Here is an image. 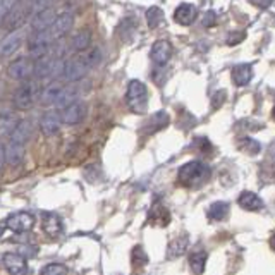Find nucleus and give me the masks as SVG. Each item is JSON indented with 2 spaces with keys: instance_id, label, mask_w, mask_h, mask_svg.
I'll return each mask as SVG.
<instances>
[{
  "instance_id": "nucleus-1",
  "label": "nucleus",
  "mask_w": 275,
  "mask_h": 275,
  "mask_svg": "<svg viewBox=\"0 0 275 275\" xmlns=\"http://www.w3.org/2000/svg\"><path fill=\"white\" fill-rule=\"evenodd\" d=\"M100 60H102V50L98 46L77 52L64 62V69H62L60 77L64 79V83H77L93 67H96L100 64Z\"/></svg>"
},
{
  "instance_id": "nucleus-2",
  "label": "nucleus",
  "mask_w": 275,
  "mask_h": 275,
  "mask_svg": "<svg viewBox=\"0 0 275 275\" xmlns=\"http://www.w3.org/2000/svg\"><path fill=\"white\" fill-rule=\"evenodd\" d=\"M212 170L207 164L200 160H193L184 164L177 172V179L186 188H200L210 179Z\"/></svg>"
},
{
  "instance_id": "nucleus-3",
  "label": "nucleus",
  "mask_w": 275,
  "mask_h": 275,
  "mask_svg": "<svg viewBox=\"0 0 275 275\" xmlns=\"http://www.w3.org/2000/svg\"><path fill=\"white\" fill-rule=\"evenodd\" d=\"M76 88L67 86L65 83H52L41 90L40 100L43 103H55L59 108L69 105L76 100Z\"/></svg>"
},
{
  "instance_id": "nucleus-4",
  "label": "nucleus",
  "mask_w": 275,
  "mask_h": 275,
  "mask_svg": "<svg viewBox=\"0 0 275 275\" xmlns=\"http://www.w3.org/2000/svg\"><path fill=\"white\" fill-rule=\"evenodd\" d=\"M41 95V88L36 81L28 79L22 81V84L19 88H15L12 93V105L19 110H28L36 103V100Z\"/></svg>"
},
{
  "instance_id": "nucleus-5",
  "label": "nucleus",
  "mask_w": 275,
  "mask_h": 275,
  "mask_svg": "<svg viewBox=\"0 0 275 275\" xmlns=\"http://www.w3.org/2000/svg\"><path fill=\"white\" fill-rule=\"evenodd\" d=\"M31 15H33L31 14V0H15L0 26L7 31L21 29L22 24L31 19Z\"/></svg>"
},
{
  "instance_id": "nucleus-6",
  "label": "nucleus",
  "mask_w": 275,
  "mask_h": 275,
  "mask_svg": "<svg viewBox=\"0 0 275 275\" xmlns=\"http://www.w3.org/2000/svg\"><path fill=\"white\" fill-rule=\"evenodd\" d=\"M148 88L145 86V83H141L139 79H133L127 84L126 102L131 112L145 114L146 108H148Z\"/></svg>"
},
{
  "instance_id": "nucleus-7",
  "label": "nucleus",
  "mask_w": 275,
  "mask_h": 275,
  "mask_svg": "<svg viewBox=\"0 0 275 275\" xmlns=\"http://www.w3.org/2000/svg\"><path fill=\"white\" fill-rule=\"evenodd\" d=\"M64 57H59L50 50L46 55H41L34 60V76L33 77H60L64 69Z\"/></svg>"
},
{
  "instance_id": "nucleus-8",
  "label": "nucleus",
  "mask_w": 275,
  "mask_h": 275,
  "mask_svg": "<svg viewBox=\"0 0 275 275\" xmlns=\"http://www.w3.org/2000/svg\"><path fill=\"white\" fill-rule=\"evenodd\" d=\"M53 45H55V41H53V38L50 36V33L46 29L36 31L28 38V50L33 57L46 55L53 48Z\"/></svg>"
},
{
  "instance_id": "nucleus-9",
  "label": "nucleus",
  "mask_w": 275,
  "mask_h": 275,
  "mask_svg": "<svg viewBox=\"0 0 275 275\" xmlns=\"http://www.w3.org/2000/svg\"><path fill=\"white\" fill-rule=\"evenodd\" d=\"M72 28H74V15L71 12H60V14H57V17L53 19L52 26H50L46 31H48L50 36L53 38V41L59 43L60 40H64V38L71 33Z\"/></svg>"
},
{
  "instance_id": "nucleus-10",
  "label": "nucleus",
  "mask_w": 275,
  "mask_h": 275,
  "mask_svg": "<svg viewBox=\"0 0 275 275\" xmlns=\"http://www.w3.org/2000/svg\"><path fill=\"white\" fill-rule=\"evenodd\" d=\"M60 121L62 124H67V126H76V124L83 122L84 117H86V105L79 100H74L69 105L62 107L60 112Z\"/></svg>"
},
{
  "instance_id": "nucleus-11",
  "label": "nucleus",
  "mask_w": 275,
  "mask_h": 275,
  "mask_svg": "<svg viewBox=\"0 0 275 275\" xmlns=\"http://www.w3.org/2000/svg\"><path fill=\"white\" fill-rule=\"evenodd\" d=\"M7 74L14 81H28L34 76V62H31L26 57L15 59L7 67Z\"/></svg>"
},
{
  "instance_id": "nucleus-12",
  "label": "nucleus",
  "mask_w": 275,
  "mask_h": 275,
  "mask_svg": "<svg viewBox=\"0 0 275 275\" xmlns=\"http://www.w3.org/2000/svg\"><path fill=\"white\" fill-rule=\"evenodd\" d=\"M24 38H26V33L22 29L9 31V33L0 40V59H5V57L14 55V53L21 48Z\"/></svg>"
},
{
  "instance_id": "nucleus-13",
  "label": "nucleus",
  "mask_w": 275,
  "mask_h": 275,
  "mask_svg": "<svg viewBox=\"0 0 275 275\" xmlns=\"http://www.w3.org/2000/svg\"><path fill=\"white\" fill-rule=\"evenodd\" d=\"M57 9L53 5L46 7V9L40 10V12H36L31 17V31L33 33H36V31H45L48 29L50 26H52L53 19L57 17Z\"/></svg>"
},
{
  "instance_id": "nucleus-14",
  "label": "nucleus",
  "mask_w": 275,
  "mask_h": 275,
  "mask_svg": "<svg viewBox=\"0 0 275 275\" xmlns=\"http://www.w3.org/2000/svg\"><path fill=\"white\" fill-rule=\"evenodd\" d=\"M2 260L10 275H28V260L21 253H5Z\"/></svg>"
},
{
  "instance_id": "nucleus-15",
  "label": "nucleus",
  "mask_w": 275,
  "mask_h": 275,
  "mask_svg": "<svg viewBox=\"0 0 275 275\" xmlns=\"http://www.w3.org/2000/svg\"><path fill=\"white\" fill-rule=\"evenodd\" d=\"M34 226V217L28 212H15L7 219V227L14 232H28Z\"/></svg>"
},
{
  "instance_id": "nucleus-16",
  "label": "nucleus",
  "mask_w": 275,
  "mask_h": 275,
  "mask_svg": "<svg viewBox=\"0 0 275 275\" xmlns=\"http://www.w3.org/2000/svg\"><path fill=\"white\" fill-rule=\"evenodd\" d=\"M62 126V121H60V115L57 110H46L40 119V131L41 134L46 138L53 136V134L59 133Z\"/></svg>"
},
{
  "instance_id": "nucleus-17",
  "label": "nucleus",
  "mask_w": 275,
  "mask_h": 275,
  "mask_svg": "<svg viewBox=\"0 0 275 275\" xmlns=\"http://www.w3.org/2000/svg\"><path fill=\"white\" fill-rule=\"evenodd\" d=\"M3 153H5V164H9L10 167H19L24 162V145L15 141H7L3 145Z\"/></svg>"
},
{
  "instance_id": "nucleus-18",
  "label": "nucleus",
  "mask_w": 275,
  "mask_h": 275,
  "mask_svg": "<svg viewBox=\"0 0 275 275\" xmlns=\"http://www.w3.org/2000/svg\"><path fill=\"white\" fill-rule=\"evenodd\" d=\"M172 57V45L167 40H158L152 45L150 50V59H152L157 65H165Z\"/></svg>"
},
{
  "instance_id": "nucleus-19",
  "label": "nucleus",
  "mask_w": 275,
  "mask_h": 275,
  "mask_svg": "<svg viewBox=\"0 0 275 275\" xmlns=\"http://www.w3.org/2000/svg\"><path fill=\"white\" fill-rule=\"evenodd\" d=\"M91 38H93V34L90 29H79L77 33H74L71 38H69L65 48L71 50V52H74V53L83 52V50L91 46Z\"/></svg>"
},
{
  "instance_id": "nucleus-20",
  "label": "nucleus",
  "mask_w": 275,
  "mask_h": 275,
  "mask_svg": "<svg viewBox=\"0 0 275 275\" xmlns=\"http://www.w3.org/2000/svg\"><path fill=\"white\" fill-rule=\"evenodd\" d=\"M198 17V9H196L193 3H181L176 10H174V21L177 24H183V26H189L196 21Z\"/></svg>"
},
{
  "instance_id": "nucleus-21",
  "label": "nucleus",
  "mask_w": 275,
  "mask_h": 275,
  "mask_svg": "<svg viewBox=\"0 0 275 275\" xmlns=\"http://www.w3.org/2000/svg\"><path fill=\"white\" fill-rule=\"evenodd\" d=\"M31 134H33V127H31V122L28 119H22V121H17L15 127L12 129V133L9 134L10 141L21 143V145H26L29 141Z\"/></svg>"
},
{
  "instance_id": "nucleus-22",
  "label": "nucleus",
  "mask_w": 275,
  "mask_h": 275,
  "mask_svg": "<svg viewBox=\"0 0 275 275\" xmlns=\"http://www.w3.org/2000/svg\"><path fill=\"white\" fill-rule=\"evenodd\" d=\"M238 203L243 210H248V212H258L263 208L262 198L251 191H243L241 196H239V200H238Z\"/></svg>"
},
{
  "instance_id": "nucleus-23",
  "label": "nucleus",
  "mask_w": 275,
  "mask_h": 275,
  "mask_svg": "<svg viewBox=\"0 0 275 275\" xmlns=\"http://www.w3.org/2000/svg\"><path fill=\"white\" fill-rule=\"evenodd\" d=\"M148 222L155 224V226H164L165 227L170 222L169 210L164 207V205L155 203L152 207V210H150V214H148Z\"/></svg>"
},
{
  "instance_id": "nucleus-24",
  "label": "nucleus",
  "mask_w": 275,
  "mask_h": 275,
  "mask_svg": "<svg viewBox=\"0 0 275 275\" xmlns=\"http://www.w3.org/2000/svg\"><path fill=\"white\" fill-rule=\"evenodd\" d=\"M253 77V69L248 64H239L232 69V81L236 86H246Z\"/></svg>"
},
{
  "instance_id": "nucleus-25",
  "label": "nucleus",
  "mask_w": 275,
  "mask_h": 275,
  "mask_svg": "<svg viewBox=\"0 0 275 275\" xmlns=\"http://www.w3.org/2000/svg\"><path fill=\"white\" fill-rule=\"evenodd\" d=\"M41 229L48 236H59L62 232L60 219L53 214H43L41 215Z\"/></svg>"
},
{
  "instance_id": "nucleus-26",
  "label": "nucleus",
  "mask_w": 275,
  "mask_h": 275,
  "mask_svg": "<svg viewBox=\"0 0 275 275\" xmlns=\"http://www.w3.org/2000/svg\"><path fill=\"white\" fill-rule=\"evenodd\" d=\"M17 115L14 114V112L10 110H0V136H9L10 133H12V129L15 127V124H17Z\"/></svg>"
},
{
  "instance_id": "nucleus-27",
  "label": "nucleus",
  "mask_w": 275,
  "mask_h": 275,
  "mask_svg": "<svg viewBox=\"0 0 275 275\" xmlns=\"http://www.w3.org/2000/svg\"><path fill=\"white\" fill-rule=\"evenodd\" d=\"M227 215H229V205L226 201H217V203H214L208 208V219L214 220V222H220Z\"/></svg>"
},
{
  "instance_id": "nucleus-28",
  "label": "nucleus",
  "mask_w": 275,
  "mask_h": 275,
  "mask_svg": "<svg viewBox=\"0 0 275 275\" xmlns=\"http://www.w3.org/2000/svg\"><path fill=\"white\" fill-rule=\"evenodd\" d=\"M205 263H207V253L205 251H196L189 257V267L196 275L205 272Z\"/></svg>"
},
{
  "instance_id": "nucleus-29",
  "label": "nucleus",
  "mask_w": 275,
  "mask_h": 275,
  "mask_svg": "<svg viewBox=\"0 0 275 275\" xmlns=\"http://www.w3.org/2000/svg\"><path fill=\"white\" fill-rule=\"evenodd\" d=\"M146 17V24L150 26V28H158V26L164 22V10L160 9V7H150L148 10H146L145 14Z\"/></svg>"
},
{
  "instance_id": "nucleus-30",
  "label": "nucleus",
  "mask_w": 275,
  "mask_h": 275,
  "mask_svg": "<svg viewBox=\"0 0 275 275\" xmlns=\"http://www.w3.org/2000/svg\"><path fill=\"white\" fill-rule=\"evenodd\" d=\"M188 250V238L183 236V238H177L176 241H172L169 245V251H167V257L169 258H177Z\"/></svg>"
},
{
  "instance_id": "nucleus-31",
  "label": "nucleus",
  "mask_w": 275,
  "mask_h": 275,
  "mask_svg": "<svg viewBox=\"0 0 275 275\" xmlns=\"http://www.w3.org/2000/svg\"><path fill=\"white\" fill-rule=\"evenodd\" d=\"M238 146H239V150H241V152H245L248 155H257V153H260V150H262L260 143H258L257 139L248 138V136L239 139Z\"/></svg>"
},
{
  "instance_id": "nucleus-32",
  "label": "nucleus",
  "mask_w": 275,
  "mask_h": 275,
  "mask_svg": "<svg viewBox=\"0 0 275 275\" xmlns=\"http://www.w3.org/2000/svg\"><path fill=\"white\" fill-rule=\"evenodd\" d=\"M134 31H136V19L124 17L121 21V26H119V34H121L122 40H129L134 34Z\"/></svg>"
},
{
  "instance_id": "nucleus-33",
  "label": "nucleus",
  "mask_w": 275,
  "mask_h": 275,
  "mask_svg": "<svg viewBox=\"0 0 275 275\" xmlns=\"http://www.w3.org/2000/svg\"><path fill=\"white\" fill-rule=\"evenodd\" d=\"M131 260H133V267H143L148 263V255L145 253L141 246H134L133 253H131Z\"/></svg>"
},
{
  "instance_id": "nucleus-34",
  "label": "nucleus",
  "mask_w": 275,
  "mask_h": 275,
  "mask_svg": "<svg viewBox=\"0 0 275 275\" xmlns=\"http://www.w3.org/2000/svg\"><path fill=\"white\" fill-rule=\"evenodd\" d=\"M41 275H67V267L62 263H48L41 269Z\"/></svg>"
},
{
  "instance_id": "nucleus-35",
  "label": "nucleus",
  "mask_w": 275,
  "mask_h": 275,
  "mask_svg": "<svg viewBox=\"0 0 275 275\" xmlns=\"http://www.w3.org/2000/svg\"><path fill=\"white\" fill-rule=\"evenodd\" d=\"M52 2L53 0H31V14H36V12H40V10H43L46 9V7H50L52 5ZM31 15V17H33Z\"/></svg>"
},
{
  "instance_id": "nucleus-36",
  "label": "nucleus",
  "mask_w": 275,
  "mask_h": 275,
  "mask_svg": "<svg viewBox=\"0 0 275 275\" xmlns=\"http://www.w3.org/2000/svg\"><path fill=\"white\" fill-rule=\"evenodd\" d=\"M15 0H0V24H2L3 17L7 15V12L10 10V7L14 5Z\"/></svg>"
},
{
  "instance_id": "nucleus-37",
  "label": "nucleus",
  "mask_w": 275,
  "mask_h": 275,
  "mask_svg": "<svg viewBox=\"0 0 275 275\" xmlns=\"http://www.w3.org/2000/svg\"><path fill=\"white\" fill-rule=\"evenodd\" d=\"M245 36H246V33H231L229 34V40H227V45H238V43H241L243 40H245Z\"/></svg>"
},
{
  "instance_id": "nucleus-38",
  "label": "nucleus",
  "mask_w": 275,
  "mask_h": 275,
  "mask_svg": "<svg viewBox=\"0 0 275 275\" xmlns=\"http://www.w3.org/2000/svg\"><path fill=\"white\" fill-rule=\"evenodd\" d=\"M215 22H217V14L214 10H208L203 17V24L207 26V28H210V26H215Z\"/></svg>"
},
{
  "instance_id": "nucleus-39",
  "label": "nucleus",
  "mask_w": 275,
  "mask_h": 275,
  "mask_svg": "<svg viewBox=\"0 0 275 275\" xmlns=\"http://www.w3.org/2000/svg\"><path fill=\"white\" fill-rule=\"evenodd\" d=\"M224 100H226V91H217V95L212 100V105H214V108H219L224 103Z\"/></svg>"
},
{
  "instance_id": "nucleus-40",
  "label": "nucleus",
  "mask_w": 275,
  "mask_h": 275,
  "mask_svg": "<svg viewBox=\"0 0 275 275\" xmlns=\"http://www.w3.org/2000/svg\"><path fill=\"white\" fill-rule=\"evenodd\" d=\"M253 5L260 7V9H267V7H270V3L274 2V0H250Z\"/></svg>"
},
{
  "instance_id": "nucleus-41",
  "label": "nucleus",
  "mask_w": 275,
  "mask_h": 275,
  "mask_svg": "<svg viewBox=\"0 0 275 275\" xmlns=\"http://www.w3.org/2000/svg\"><path fill=\"white\" fill-rule=\"evenodd\" d=\"M3 165H5V153H3V145L0 143V172L3 170Z\"/></svg>"
},
{
  "instance_id": "nucleus-42",
  "label": "nucleus",
  "mask_w": 275,
  "mask_h": 275,
  "mask_svg": "<svg viewBox=\"0 0 275 275\" xmlns=\"http://www.w3.org/2000/svg\"><path fill=\"white\" fill-rule=\"evenodd\" d=\"M270 248H272V250L275 251V234L272 236V238H270Z\"/></svg>"
},
{
  "instance_id": "nucleus-43",
  "label": "nucleus",
  "mask_w": 275,
  "mask_h": 275,
  "mask_svg": "<svg viewBox=\"0 0 275 275\" xmlns=\"http://www.w3.org/2000/svg\"><path fill=\"white\" fill-rule=\"evenodd\" d=\"M2 236H3V227L0 226V238H2Z\"/></svg>"
},
{
  "instance_id": "nucleus-44",
  "label": "nucleus",
  "mask_w": 275,
  "mask_h": 275,
  "mask_svg": "<svg viewBox=\"0 0 275 275\" xmlns=\"http://www.w3.org/2000/svg\"><path fill=\"white\" fill-rule=\"evenodd\" d=\"M274 117H275V108H274Z\"/></svg>"
}]
</instances>
